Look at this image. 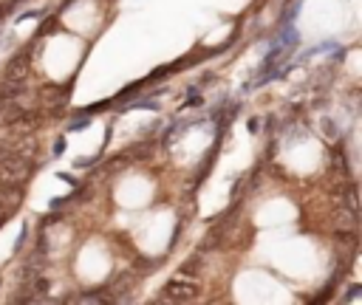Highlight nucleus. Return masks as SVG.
<instances>
[{
  "instance_id": "f257e3e1",
  "label": "nucleus",
  "mask_w": 362,
  "mask_h": 305,
  "mask_svg": "<svg viewBox=\"0 0 362 305\" xmlns=\"http://www.w3.org/2000/svg\"><path fill=\"white\" fill-rule=\"evenodd\" d=\"M0 172H3V181H15L17 184V181H23V178L31 172V167L23 161V158H6L3 167H0Z\"/></svg>"
},
{
  "instance_id": "f03ea898",
  "label": "nucleus",
  "mask_w": 362,
  "mask_h": 305,
  "mask_svg": "<svg viewBox=\"0 0 362 305\" xmlns=\"http://www.w3.org/2000/svg\"><path fill=\"white\" fill-rule=\"evenodd\" d=\"M162 299H173V302H187V299H195V285L170 283L167 288H164V297Z\"/></svg>"
},
{
  "instance_id": "7ed1b4c3",
  "label": "nucleus",
  "mask_w": 362,
  "mask_h": 305,
  "mask_svg": "<svg viewBox=\"0 0 362 305\" xmlns=\"http://www.w3.org/2000/svg\"><path fill=\"white\" fill-rule=\"evenodd\" d=\"M82 302H105V299L96 297V294H85V297H82Z\"/></svg>"
},
{
  "instance_id": "20e7f679",
  "label": "nucleus",
  "mask_w": 362,
  "mask_h": 305,
  "mask_svg": "<svg viewBox=\"0 0 362 305\" xmlns=\"http://www.w3.org/2000/svg\"><path fill=\"white\" fill-rule=\"evenodd\" d=\"M6 218H9V212H6V209H0V226L6 223Z\"/></svg>"
},
{
  "instance_id": "39448f33",
  "label": "nucleus",
  "mask_w": 362,
  "mask_h": 305,
  "mask_svg": "<svg viewBox=\"0 0 362 305\" xmlns=\"http://www.w3.org/2000/svg\"><path fill=\"white\" fill-rule=\"evenodd\" d=\"M0 110H3V96H0Z\"/></svg>"
}]
</instances>
